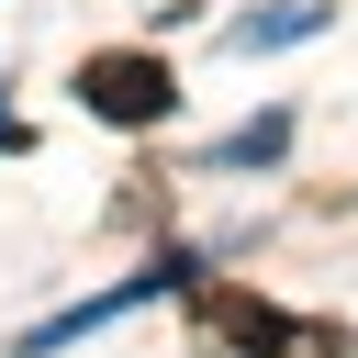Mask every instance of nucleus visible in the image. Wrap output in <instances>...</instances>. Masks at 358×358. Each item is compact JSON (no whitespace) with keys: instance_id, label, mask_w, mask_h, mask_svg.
<instances>
[{"instance_id":"5","label":"nucleus","mask_w":358,"mask_h":358,"mask_svg":"<svg viewBox=\"0 0 358 358\" xmlns=\"http://www.w3.org/2000/svg\"><path fill=\"white\" fill-rule=\"evenodd\" d=\"M280 145H291V123H280V112H257V123H235V134L213 145V168H268Z\"/></svg>"},{"instance_id":"3","label":"nucleus","mask_w":358,"mask_h":358,"mask_svg":"<svg viewBox=\"0 0 358 358\" xmlns=\"http://www.w3.org/2000/svg\"><path fill=\"white\" fill-rule=\"evenodd\" d=\"M190 280H201V257H190V246H168L157 268H134V280H112V291H90V302L45 313V324L22 336V358H56L67 336H90V324H112V313H134V302H157V291H190Z\"/></svg>"},{"instance_id":"6","label":"nucleus","mask_w":358,"mask_h":358,"mask_svg":"<svg viewBox=\"0 0 358 358\" xmlns=\"http://www.w3.org/2000/svg\"><path fill=\"white\" fill-rule=\"evenodd\" d=\"M313 358H358V324H313Z\"/></svg>"},{"instance_id":"2","label":"nucleus","mask_w":358,"mask_h":358,"mask_svg":"<svg viewBox=\"0 0 358 358\" xmlns=\"http://www.w3.org/2000/svg\"><path fill=\"white\" fill-rule=\"evenodd\" d=\"M190 324H201V347H246V358L313 347L302 313H280V302H257V291H235V280H190Z\"/></svg>"},{"instance_id":"4","label":"nucleus","mask_w":358,"mask_h":358,"mask_svg":"<svg viewBox=\"0 0 358 358\" xmlns=\"http://www.w3.org/2000/svg\"><path fill=\"white\" fill-rule=\"evenodd\" d=\"M302 34H324V0H280V11H246V22H235L246 56H257V45H302Z\"/></svg>"},{"instance_id":"1","label":"nucleus","mask_w":358,"mask_h":358,"mask_svg":"<svg viewBox=\"0 0 358 358\" xmlns=\"http://www.w3.org/2000/svg\"><path fill=\"white\" fill-rule=\"evenodd\" d=\"M168 101H179V78H168V56H145V45H101V56H78V112H90V123L145 134V123H168Z\"/></svg>"}]
</instances>
